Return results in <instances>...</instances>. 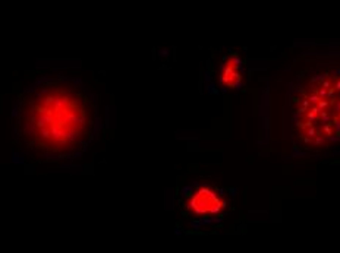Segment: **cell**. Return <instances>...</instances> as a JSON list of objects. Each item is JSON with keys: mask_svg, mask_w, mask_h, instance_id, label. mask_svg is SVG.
Returning <instances> with one entry per match:
<instances>
[{"mask_svg": "<svg viewBox=\"0 0 340 253\" xmlns=\"http://www.w3.org/2000/svg\"><path fill=\"white\" fill-rule=\"evenodd\" d=\"M18 135L33 151L50 158L79 152L95 129V105L78 84L53 78L19 97Z\"/></svg>", "mask_w": 340, "mask_h": 253, "instance_id": "1", "label": "cell"}, {"mask_svg": "<svg viewBox=\"0 0 340 253\" xmlns=\"http://www.w3.org/2000/svg\"><path fill=\"white\" fill-rule=\"evenodd\" d=\"M223 206L224 202L220 199L219 193L208 186L198 187L195 192H192L186 202L188 211L197 217L216 215L223 209Z\"/></svg>", "mask_w": 340, "mask_h": 253, "instance_id": "2", "label": "cell"}, {"mask_svg": "<svg viewBox=\"0 0 340 253\" xmlns=\"http://www.w3.org/2000/svg\"><path fill=\"white\" fill-rule=\"evenodd\" d=\"M242 79V75L239 72L238 63L235 62V59H229L220 72V81L223 85H226L227 88H233L239 84V81Z\"/></svg>", "mask_w": 340, "mask_h": 253, "instance_id": "3", "label": "cell"}, {"mask_svg": "<svg viewBox=\"0 0 340 253\" xmlns=\"http://www.w3.org/2000/svg\"><path fill=\"white\" fill-rule=\"evenodd\" d=\"M334 89L340 91V81H337V84H336V86H334Z\"/></svg>", "mask_w": 340, "mask_h": 253, "instance_id": "4", "label": "cell"}]
</instances>
